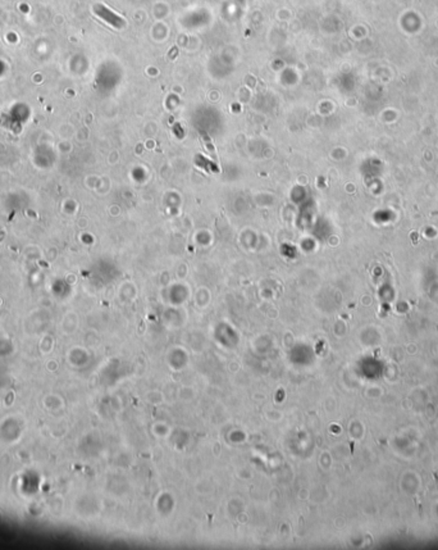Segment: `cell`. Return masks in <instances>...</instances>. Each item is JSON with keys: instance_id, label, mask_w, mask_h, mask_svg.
Listing matches in <instances>:
<instances>
[{"instance_id": "1", "label": "cell", "mask_w": 438, "mask_h": 550, "mask_svg": "<svg viewBox=\"0 0 438 550\" xmlns=\"http://www.w3.org/2000/svg\"><path fill=\"white\" fill-rule=\"evenodd\" d=\"M96 13L99 14L100 17H102V18H104L105 21L108 22V24H110L113 27H115V29H120V27L124 26V19L120 18L119 16H117L115 13H113L112 11H109V9L105 8V7L97 6L96 7Z\"/></svg>"}]
</instances>
